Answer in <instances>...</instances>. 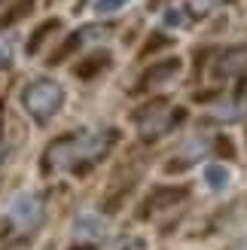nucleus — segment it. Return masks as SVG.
Masks as SVG:
<instances>
[{
  "label": "nucleus",
  "instance_id": "20e7f679",
  "mask_svg": "<svg viewBox=\"0 0 247 250\" xmlns=\"http://www.w3.org/2000/svg\"><path fill=\"white\" fill-rule=\"evenodd\" d=\"M202 180H205V186L211 192H223L232 183V171L223 165V162H207V165L202 168Z\"/></svg>",
  "mask_w": 247,
  "mask_h": 250
},
{
  "label": "nucleus",
  "instance_id": "f03ea898",
  "mask_svg": "<svg viewBox=\"0 0 247 250\" xmlns=\"http://www.w3.org/2000/svg\"><path fill=\"white\" fill-rule=\"evenodd\" d=\"M6 214L19 229H31L34 223L40 220V198L34 192H16L6 205Z\"/></svg>",
  "mask_w": 247,
  "mask_h": 250
},
{
  "label": "nucleus",
  "instance_id": "39448f33",
  "mask_svg": "<svg viewBox=\"0 0 247 250\" xmlns=\"http://www.w3.org/2000/svg\"><path fill=\"white\" fill-rule=\"evenodd\" d=\"M125 6H131V0H92L89 3V12L95 19H104V16H116Z\"/></svg>",
  "mask_w": 247,
  "mask_h": 250
},
{
  "label": "nucleus",
  "instance_id": "0eeeda50",
  "mask_svg": "<svg viewBox=\"0 0 247 250\" xmlns=\"http://www.w3.org/2000/svg\"><path fill=\"white\" fill-rule=\"evenodd\" d=\"M186 3H189L195 12H211L214 6H220V3H223V0H186Z\"/></svg>",
  "mask_w": 247,
  "mask_h": 250
},
{
  "label": "nucleus",
  "instance_id": "1a4fd4ad",
  "mask_svg": "<svg viewBox=\"0 0 247 250\" xmlns=\"http://www.w3.org/2000/svg\"><path fill=\"white\" fill-rule=\"evenodd\" d=\"M235 250H247V238H241V241L235 244Z\"/></svg>",
  "mask_w": 247,
  "mask_h": 250
},
{
  "label": "nucleus",
  "instance_id": "423d86ee",
  "mask_svg": "<svg viewBox=\"0 0 247 250\" xmlns=\"http://www.w3.org/2000/svg\"><path fill=\"white\" fill-rule=\"evenodd\" d=\"M110 250H150V244H146L144 235H125V238H119Z\"/></svg>",
  "mask_w": 247,
  "mask_h": 250
},
{
  "label": "nucleus",
  "instance_id": "f257e3e1",
  "mask_svg": "<svg viewBox=\"0 0 247 250\" xmlns=\"http://www.w3.org/2000/svg\"><path fill=\"white\" fill-rule=\"evenodd\" d=\"M61 104H64V89L55 80H37L24 92V110L37 119H49L52 113H58Z\"/></svg>",
  "mask_w": 247,
  "mask_h": 250
},
{
  "label": "nucleus",
  "instance_id": "6e6552de",
  "mask_svg": "<svg viewBox=\"0 0 247 250\" xmlns=\"http://www.w3.org/2000/svg\"><path fill=\"white\" fill-rule=\"evenodd\" d=\"M9 61H12V49L0 40V67H9Z\"/></svg>",
  "mask_w": 247,
  "mask_h": 250
},
{
  "label": "nucleus",
  "instance_id": "7ed1b4c3",
  "mask_svg": "<svg viewBox=\"0 0 247 250\" xmlns=\"http://www.w3.org/2000/svg\"><path fill=\"white\" fill-rule=\"evenodd\" d=\"M73 235H77L80 241H98L107 235V220L101 214H95V210H85V214L77 217L73 223Z\"/></svg>",
  "mask_w": 247,
  "mask_h": 250
}]
</instances>
